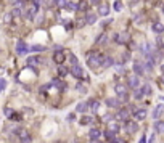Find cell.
I'll list each match as a JSON object with an SVG mask.
<instances>
[{"label": "cell", "mask_w": 164, "mask_h": 143, "mask_svg": "<svg viewBox=\"0 0 164 143\" xmlns=\"http://www.w3.org/2000/svg\"><path fill=\"white\" fill-rule=\"evenodd\" d=\"M116 73H118V74H124V73H125L124 66H122V64H119V66H116Z\"/></svg>", "instance_id": "obj_41"}, {"label": "cell", "mask_w": 164, "mask_h": 143, "mask_svg": "<svg viewBox=\"0 0 164 143\" xmlns=\"http://www.w3.org/2000/svg\"><path fill=\"white\" fill-rule=\"evenodd\" d=\"M163 113H164V106H163V105H158V106L153 110V119H156V121H158V119L161 117Z\"/></svg>", "instance_id": "obj_17"}, {"label": "cell", "mask_w": 164, "mask_h": 143, "mask_svg": "<svg viewBox=\"0 0 164 143\" xmlns=\"http://www.w3.org/2000/svg\"><path fill=\"white\" fill-rule=\"evenodd\" d=\"M68 74H69V69H68L64 64H60V66H58V76H60V79L64 77V76H68Z\"/></svg>", "instance_id": "obj_20"}, {"label": "cell", "mask_w": 164, "mask_h": 143, "mask_svg": "<svg viewBox=\"0 0 164 143\" xmlns=\"http://www.w3.org/2000/svg\"><path fill=\"white\" fill-rule=\"evenodd\" d=\"M161 69H163V73H164V64H163V66H161Z\"/></svg>", "instance_id": "obj_49"}, {"label": "cell", "mask_w": 164, "mask_h": 143, "mask_svg": "<svg viewBox=\"0 0 164 143\" xmlns=\"http://www.w3.org/2000/svg\"><path fill=\"white\" fill-rule=\"evenodd\" d=\"M134 98H135V100H142V98H143V93H142V90H140V88H135Z\"/></svg>", "instance_id": "obj_35"}, {"label": "cell", "mask_w": 164, "mask_h": 143, "mask_svg": "<svg viewBox=\"0 0 164 143\" xmlns=\"http://www.w3.org/2000/svg\"><path fill=\"white\" fill-rule=\"evenodd\" d=\"M140 90H142L143 95H151V85H150V84H145Z\"/></svg>", "instance_id": "obj_31"}, {"label": "cell", "mask_w": 164, "mask_h": 143, "mask_svg": "<svg viewBox=\"0 0 164 143\" xmlns=\"http://www.w3.org/2000/svg\"><path fill=\"white\" fill-rule=\"evenodd\" d=\"M74 117H76V113H71V114H68V117H66V119H68V121H73Z\"/></svg>", "instance_id": "obj_44"}, {"label": "cell", "mask_w": 164, "mask_h": 143, "mask_svg": "<svg viewBox=\"0 0 164 143\" xmlns=\"http://www.w3.org/2000/svg\"><path fill=\"white\" fill-rule=\"evenodd\" d=\"M29 50L31 52H45V47L43 45H32V47H29Z\"/></svg>", "instance_id": "obj_32"}, {"label": "cell", "mask_w": 164, "mask_h": 143, "mask_svg": "<svg viewBox=\"0 0 164 143\" xmlns=\"http://www.w3.org/2000/svg\"><path fill=\"white\" fill-rule=\"evenodd\" d=\"M138 143H146V137H145V135H142V137H140Z\"/></svg>", "instance_id": "obj_46"}, {"label": "cell", "mask_w": 164, "mask_h": 143, "mask_svg": "<svg viewBox=\"0 0 164 143\" xmlns=\"http://www.w3.org/2000/svg\"><path fill=\"white\" fill-rule=\"evenodd\" d=\"M163 11H164V5H163Z\"/></svg>", "instance_id": "obj_51"}, {"label": "cell", "mask_w": 164, "mask_h": 143, "mask_svg": "<svg viewBox=\"0 0 164 143\" xmlns=\"http://www.w3.org/2000/svg\"><path fill=\"white\" fill-rule=\"evenodd\" d=\"M69 73L73 74V76L76 77V79H82V77H84V79L87 80V82L90 80V77H87V76H85V74H84V69H82V68L79 66V64H73V66L69 68Z\"/></svg>", "instance_id": "obj_1"}, {"label": "cell", "mask_w": 164, "mask_h": 143, "mask_svg": "<svg viewBox=\"0 0 164 143\" xmlns=\"http://www.w3.org/2000/svg\"><path fill=\"white\" fill-rule=\"evenodd\" d=\"M66 8L69 10V11H77V3L76 2H68Z\"/></svg>", "instance_id": "obj_33"}, {"label": "cell", "mask_w": 164, "mask_h": 143, "mask_svg": "<svg viewBox=\"0 0 164 143\" xmlns=\"http://www.w3.org/2000/svg\"><path fill=\"white\" fill-rule=\"evenodd\" d=\"M87 8H88V3L85 2V0H82V2L77 3V11H85Z\"/></svg>", "instance_id": "obj_27"}, {"label": "cell", "mask_w": 164, "mask_h": 143, "mask_svg": "<svg viewBox=\"0 0 164 143\" xmlns=\"http://www.w3.org/2000/svg\"><path fill=\"white\" fill-rule=\"evenodd\" d=\"M92 122H93V117H90V116H84V117L81 119L82 125H88V124H92Z\"/></svg>", "instance_id": "obj_29"}, {"label": "cell", "mask_w": 164, "mask_h": 143, "mask_svg": "<svg viewBox=\"0 0 164 143\" xmlns=\"http://www.w3.org/2000/svg\"><path fill=\"white\" fill-rule=\"evenodd\" d=\"M87 108H88L87 101H81V103H77V106H76V113L84 114V113H87Z\"/></svg>", "instance_id": "obj_18"}, {"label": "cell", "mask_w": 164, "mask_h": 143, "mask_svg": "<svg viewBox=\"0 0 164 143\" xmlns=\"http://www.w3.org/2000/svg\"><path fill=\"white\" fill-rule=\"evenodd\" d=\"M106 105H108L109 108H119V106H121V103H119L118 98H108V100H106Z\"/></svg>", "instance_id": "obj_24"}, {"label": "cell", "mask_w": 164, "mask_h": 143, "mask_svg": "<svg viewBox=\"0 0 164 143\" xmlns=\"http://www.w3.org/2000/svg\"><path fill=\"white\" fill-rule=\"evenodd\" d=\"M10 16H13V18H19V16H23V10L21 8H13L11 13H10Z\"/></svg>", "instance_id": "obj_28"}, {"label": "cell", "mask_w": 164, "mask_h": 143, "mask_svg": "<svg viewBox=\"0 0 164 143\" xmlns=\"http://www.w3.org/2000/svg\"><path fill=\"white\" fill-rule=\"evenodd\" d=\"M106 40H108L106 34H101V36H98V37H97V43H105Z\"/></svg>", "instance_id": "obj_36"}, {"label": "cell", "mask_w": 164, "mask_h": 143, "mask_svg": "<svg viewBox=\"0 0 164 143\" xmlns=\"http://www.w3.org/2000/svg\"><path fill=\"white\" fill-rule=\"evenodd\" d=\"M146 114H148V113H146L145 108H142V110H135L134 111V119H135V121H143V119L146 117Z\"/></svg>", "instance_id": "obj_13"}, {"label": "cell", "mask_w": 164, "mask_h": 143, "mask_svg": "<svg viewBox=\"0 0 164 143\" xmlns=\"http://www.w3.org/2000/svg\"><path fill=\"white\" fill-rule=\"evenodd\" d=\"M106 130H109V132H113V134H118V132H119V124H118V122H108V129H106Z\"/></svg>", "instance_id": "obj_22"}, {"label": "cell", "mask_w": 164, "mask_h": 143, "mask_svg": "<svg viewBox=\"0 0 164 143\" xmlns=\"http://www.w3.org/2000/svg\"><path fill=\"white\" fill-rule=\"evenodd\" d=\"M98 15H100V16H108L109 15V5L101 3V5L98 6Z\"/></svg>", "instance_id": "obj_16"}, {"label": "cell", "mask_w": 164, "mask_h": 143, "mask_svg": "<svg viewBox=\"0 0 164 143\" xmlns=\"http://www.w3.org/2000/svg\"><path fill=\"white\" fill-rule=\"evenodd\" d=\"M37 11H39V8L36 5H29L27 8H24V16L27 19H34L37 16Z\"/></svg>", "instance_id": "obj_4"}, {"label": "cell", "mask_w": 164, "mask_h": 143, "mask_svg": "<svg viewBox=\"0 0 164 143\" xmlns=\"http://www.w3.org/2000/svg\"><path fill=\"white\" fill-rule=\"evenodd\" d=\"M37 63H39V60H37V58H34V56H29V58H27V66H29L31 69H34V66H37Z\"/></svg>", "instance_id": "obj_26"}, {"label": "cell", "mask_w": 164, "mask_h": 143, "mask_svg": "<svg viewBox=\"0 0 164 143\" xmlns=\"http://www.w3.org/2000/svg\"><path fill=\"white\" fill-rule=\"evenodd\" d=\"M113 64H114V60H113L111 56H103V60H101L100 68H101V69H106V68L113 66Z\"/></svg>", "instance_id": "obj_15"}, {"label": "cell", "mask_w": 164, "mask_h": 143, "mask_svg": "<svg viewBox=\"0 0 164 143\" xmlns=\"http://www.w3.org/2000/svg\"><path fill=\"white\" fill-rule=\"evenodd\" d=\"M129 116H130V113H129L127 108H121V110L114 114V119H116V121H121V122H127Z\"/></svg>", "instance_id": "obj_3"}, {"label": "cell", "mask_w": 164, "mask_h": 143, "mask_svg": "<svg viewBox=\"0 0 164 143\" xmlns=\"http://www.w3.org/2000/svg\"><path fill=\"white\" fill-rule=\"evenodd\" d=\"M134 73H135V76H143V74H145V66H143V63L134 61Z\"/></svg>", "instance_id": "obj_9"}, {"label": "cell", "mask_w": 164, "mask_h": 143, "mask_svg": "<svg viewBox=\"0 0 164 143\" xmlns=\"http://www.w3.org/2000/svg\"><path fill=\"white\" fill-rule=\"evenodd\" d=\"M103 119H105V122H111V121H109V119H111V116H105Z\"/></svg>", "instance_id": "obj_47"}, {"label": "cell", "mask_w": 164, "mask_h": 143, "mask_svg": "<svg viewBox=\"0 0 164 143\" xmlns=\"http://www.w3.org/2000/svg\"><path fill=\"white\" fill-rule=\"evenodd\" d=\"M105 137H106L109 142H113V140H114V138H116V134H113V132L106 130V132H105Z\"/></svg>", "instance_id": "obj_37"}, {"label": "cell", "mask_w": 164, "mask_h": 143, "mask_svg": "<svg viewBox=\"0 0 164 143\" xmlns=\"http://www.w3.org/2000/svg\"><path fill=\"white\" fill-rule=\"evenodd\" d=\"M114 10H116V11H121V10H122V3H121V0H116V2H114Z\"/></svg>", "instance_id": "obj_39"}, {"label": "cell", "mask_w": 164, "mask_h": 143, "mask_svg": "<svg viewBox=\"0 0 164 143\" xmlns=\"http://www.w3.org/2000/svg\"><path fill=\"white\" fill-rule=\"evenodd\" d=\"M5 114L8 116V117H10V116L13 114V110H10V108H6V110H5Z\"/></svg>", "instance_id": "obj_45"}, {"label": "cell", "mask_w": 164, "mask_h": 143, "mask_svg": "<svg viewBox=\"0 0 164 143\" xmlns=\"http://www.w3.org/2000/svg\"><path fill=\"white\" fill-rule=\"evenodd\" d=\"M5 87H6V80L3 79V77H0V92L5 90Z\"/></svg>", "instance_id": "obj_40"}, {"label": "cell", "mask_w": 164, "mask_h": 143, "mask_svg": "<svg viewBox=\"0 0 164 143\" xmlns=\"http://www.w3.org/2000/svg\"><path fill=\"white\" fill-rule=\"evenodd\" d=\"M55 5H56V6H60V8H66L68 0H55Z\"/></svg>", "instance_id": "obj_34"}, {"label": "cell", "mask_w": 164, "mask_h": 143, "mask_svg": "<svg viewBox=\"0 0 164 143\" xmlns=\"http://www.w3.org/2000/svg\"><path fill=\"white\" fill-rule=\"evenodd\" d=\"M88 138H90L92 142H98L101 138V132L98 130V129H90V132H88Z\"/></svg>", "instance_id": "obj_11"}, {"label": "cell", "mask_w": 164, "mask_h": 143, "mask_svg": "<svg viewBox=\"0 0 164 143\" xmlns=\"http://www.w3.org/2000/svg\"><path fill=\"white\" fill-rule=\"evenodd\" d=\"M114 92H116L118 97L127 95V85H124V84H116V85H114Z\"/></svg>", "instance_id": "obj_10"}, {"label": "cell", "mask_w": 164, "mask_h": 143, "mask_svg": "<svg viewBox=\"0 0 164 143\" xmlns=\"http://www.w3.org/2000/svg\"><path fill=\"white\" fill-rule=\"evenodd\" d=\"M92 143H100V142H92Z\"/></svg>", "instance_id": "obj_50"}, {"label": "cell", "mask_w": 164, "mask_h": 143, "mask_svg": "<svg viewBox=\"0 0 164 143\" xmlns=\"http://www.w3.org/2000/svg\"><path fill=\"white\" fill-rule=\"evenodd\" d=\"M87 105H88V108H90L93 113H97V111L100 110V105H101V103H100L98 100H95V98H90V100L87 101Z\"/></svg>", "instance_id": "obj_14"}, {"label": "cell", "mask_w": 164, "mask_h": 143, "mask_svg": "<svg viewBox=\"0 0 164 143\" xmlns=\"http://www.w3.org/2000/svg\"><path fill=\"white\" fill-rule=\"evenodd\" d=\"M125 130H127V134H135V132L138 130V125H137V122L127 121V122H125Z\"/></svg>", "instance_id": "obj_12"}, {"label": "cell", "mask_w": 164, "mask_h": 143, "mask_svg": "<svg viewBox=\"0 0 164 143\" xmlns=\"http://www.w3.org/2000/svg\"><path fill=\"white\" fill-rule=\"evenodd\" d=\"M138 85H140L138 76H129V77H127V87H130V88H138Z\"/></svg>", "instance_id": "obj_7"}, {"label": "cell", "mask_w": 164, "mask_h": 143, "mask_svg": "<svg viewBox=\"0 0 164 143\" xmlns=\"http://www.w3.org/2000/svg\"><path fill=\"white\" fill-rule=\"evenodd\" d=\"M113 39H114V42H116V43H127V40H129V34H127V32H119V34H116Z\"/></svg>", "instance_id": "obj_6"}, {"label": "cell", "mask_w": 164, "mask_h": 143, "mask_svg": "<svg viewBox=\"0 0 164 143\" xmlns=\"http://www.w3.org/2000/svg\"><path fill=\"white\" fill-rule=\"evenodd\" d=\"M103 56H105V55H101V53H95L93 56L87 58V64H88L90 68H100V64H101V60H103Z\"/></svg>", "instance_id": "obj_2"}, {"label": "cell", "mask_w": 164, "mask_h": 143, "mask_svg": "<svg viewBox=\"0 0 164 143\" xmlns=\"http://www.w3.org/2000/svg\"><path fill=\"white\" fill-rule=\"evenodd\" d=\"M69 58H71V63H73V64H79V63H77V58L74 55H69Z\"/></svg>", "instance_id": "obj_43"}, {"label": "cell", "mask_w": 164, "mask_h": 143, "mask_svg": "<svg viewBox=\"0 0 164 143\" xmlns=\"http://www.w3.org/2000/svg\"><path fill=\"white\" fill-rule=\"evenodd\" d=\"M27 52H29L27 43L23 42V40H19V42L16 43V53H18V55H27Z\"/></svg>", "instance_id": "obj_5"}, {"label": "cell", "mask_w": 164, "mask_h": 143, "mask_svg": "<svg viewBox=\"0 0 164 143\" xmlns=\"http://www.w3.org/2000/svg\"><path fill=\"white\" fill-rule=\"evenodd\" d=\"M64 60H66V55H64V50H58L56 53L53 55V61L58 64H63Z\"/></svg>", "instance_id": "obj_8"}, {"label": "cell", "mask_w": 164, "mask_h": 143, "mask_svg": "<svg viewBox=\"0 0 164 143\" xmlns=\"http://www.w3.org/2000/svg\"><path fill=\"white\" fill-rule=\"evenodd\" d=\"M97 23V15L95 13H88L85 16V24H95Z\"/></svg>", "instance_id": "obj_23"}, {"label": "cell", "mask_w": 164, "mask_h": 143, "mask_svg": "<svg viewBox=\"0 0 164 143\" xmlns=\"http://www.w3.org/2000/svg\"><path fill=\"white\" fill-rule=\"evenodd\" d=\"M111 143H124V142H122V140H116V138H114V140H113Z\"/></svg>", "instance_id": "obj_48"}, {"label": "cell", "mask_w": 164, "mask_h": 143, "mask_svg": "<svg viewBox=\"0 0 164 143\" xmlns=\"http://www.w3.org/2000/svg\"><path fill=\"white\" fill-rule=\"evenodd\" d=\"M50 84H52V85H53V87L60 88V90H63V88H64V87H66V84H64V82H63V80H61V79H60V77H55V79H53V80H52V82H50Z\"/></svg>", "instance_id": "obj_19"}, {"label": "cell", "mask_w": 164, "mask_h": 143, "mask_svg": "<svg viewBox=\"0 0 164 143\" xmlns=\"http://www.w3.org/2000/svg\"><path fill=\"white\" fill-rule=\"evenodd\" d=\"M90 5H101V0H90Z\"/></svg>", "instance_id": "obj_42"}, {"label": "cell", "mask_w": 164, "mask_h": 143, "mask_svg": "<svg viewBox=\"0 0 164 143\" xmlns=\"http://www.w3.org/2000/svg\"><path fill=\"white\" fill-rule=\"evenodd\" d=\"M151 29H153V32H156V34H163L164 32V24H161V23H153Z\"/></svg>", "instance_id": "obj_21"}, {"label": "cell", "mask_w": 164, "mask_h": 143, "mask_svg": "<svg viewBox=\"0 0 164 143\" xmlns=\"http://www.w3.org/2000/svg\"><path fill=\"white\" fill-rule=\"evenodd\" d=\"M19 138H21V142H23V143H29V142H31V137L27 135V132H24V130L19 134Z\"/></svg>", "instance_id": "obj_30"}, {"label": "cell", "mask_w": 164, "mask_h": 143, "mask_svg": "<svg viewBox=\"0 0 164 143\" xmlns=\"http://www.w3.org/2000/svg\"><path fill=\"white\" fill-rule=\"evenodd\" d=\"M155 130L158 134H164V122L163 121H156L155 122Z\"/></svg>", "instance_id": "obj_25"}, {"label": "cell", "mask_w": 164, "mask_h": 143, "mask_svg": "<svg viewBox=\"0 0 164 143\" xmlns=\"http://www.w3.org/2000/svg\"><path fill=\"white\" fill-rule=\"evenodd\" d=\"M10 3H11V5H15L16 8H19V6H23V0H10Z\"/></svg>", "instance_id": "obj_38"}]
</instances>
